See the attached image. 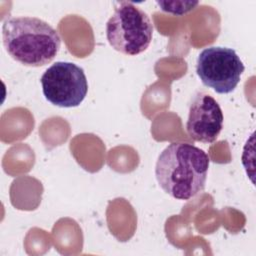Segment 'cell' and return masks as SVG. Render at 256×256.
I'll list each match as a JSON object with an SVG mask.
<instances>
[{"instance_id":"5b68a950","label":"cell","mask_w":256,"mask_h":256,"mask_svg":"<svg viewBox=\"0 0 256 256\" xmlns=\"http://www.w3.org/2000/svg\"><path fill=\"white\" fill-rule=\"evenodd\" d=\"M42 92L51 104L72 108L79 106L88 92V81L83 68L72 62L58 61L43 73Z\"/></svg>"},{"instance_id":"52a82bcc","label":"cell","mask_w":256,"mask_h":256,"mask_svg":"<svg viewBox=\"0 0 256 256\" xmlns=\"http://www.w3.org/2000/svg\"><path fill=\"white\" fill-rule=\"evenodd\" d=\"M156 3L164 12L179 16L192 11L199 4L198 1H157Z\"/></svg>"},{"instance_id":"3957f363","label":"cell","mask_w":256,"mask_h":256,"mask_svg":"<svg viewBox=\"0 0 256 256\" xmlns=\"http://www.w3.org/2000/svg\"><path fill=\"white\" fill-rule=\"evenodd\" d=\"M152 37L153 24L146 12L129 1L116 3L106 23V38L113 49L135 56L149 47Z\"/></svg>"},{"instance_id":"277c9868","label":"cell","mask_w":256,"mask_h":256,"mask_svg":"<svg viewBox=\"0 0 256 256\" xmlns=\"http://www.w3.org/2000/svg\"><path fill=\"white\" fill-rule=\"evenodd\" d=\"M244 69V64L235 50L228 47L205 48L196 62V73L201 82L219 94L234 91Z\"/></svg>"},{"instance_id":"8992f818","label":"cell","mask_w":256,"mask_h":256,"mask_svg":"<svg viewBox=\"0 0 256 256\" xmlns=\"http://www.w3.org/2000/svg\"><path fill=\"white\" fill-rule=\"evenodd\" d=\"M223 112L218 102L209 94L197 93L189 106L186 130L197 142H214L223 128Z\"/></svg>"},{"instance_id":"7a4b0ae2","label":"cell","mask_w":256,"mask_h":256,"mask_svg":"<svg viewBox=\"0 0 256 256\" xmlns=\"http://www.w3.org/2000/svg\"><path fill=\"white\" fill-rule=\"evenodd\" d=\"M2 42L8 55L25 66L40 67L58 54L61 37L56 29L37 17L7 18L2 25Z\"/></svg>"},{"instance_id":"6da1fadb","label":"cell","mask_w":256,"mask_h":256,"mask_svg":"<svg viewBox=\"0 0 256 256\" xmlns=\"http://www.w3.org/2000/svg\"><path fill=\"white\" fill-rule=\"evenodd\" d=\"M209 156L195 145L175 142L159 155L155 176L162 190L178 200H189L204 190Z\"/></svg>"}]
</instances>
